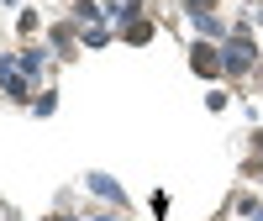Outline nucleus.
<instances>
[{
    "instance_id": "1",
    "label": "nucleus",
    "mask_w": 263,
    "mask_h": 221,
    "mask_svg": "<svg viewBox=\"0 0 263 221\" xmlns=\"http://www.w3.org/2000/svg\"><path fill=\"white\" fill-rule=\"evenodd\" d=\"M195 69H200V74H216L221 63H216V53H211V48H195Z\"/></svg>"
}]
</instances>
